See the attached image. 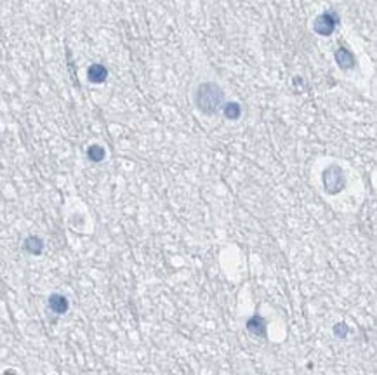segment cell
<instances>
[{"label":"cell","mask_w":377,"mask_h":375,"mask_svg":"<svg viewBox=\"0 0 377 375\" xmlns=\"http://www.w3.org/2000/svg\"><path fill=\"white\" fill-rule=\"evenodd\" d=\"M334 174H336V176H332V170L330 169L323 174L325 188H327V191L329 193H337L339 189H343V186H344L343 184V172H341V170L336 167Z\"/></svg>","instance_id":"cell-2"},{"label":"cell","mask_w":377,"mask_h":375,"mask_svg":"<svg viewBox=\"0 0 377 375\" xmlns=\"http://www.w3.org/2000/svg\"><path fill=\"white\" fill-rule=\"evenodd\" d=\"M334 27H336V21H334L329 14L320 16V18L317 19V23H315V30H317L320 35H330L334 30Z\"/></svg>","instance_id":"cell-4"},{"label":"cell","mask_w":377,"mask_h":375,"mask_svg":"<svg viewBox=\"0 0 377 375\" xmlns=\"http://www.w3.org/2000/svg\"><path fill=\"white\" fill-rule=\"evenodd\" d=\"M87 157L92 161H101L103 158H105V150H103L101 146H97V144H92V146L87 150Z\"/></svg>","instance_id":"cell-8"},{"label":"cell","mask_w":377,"mask_h":375,"mask_svg":"<svg viewBox=\"0 0 377 375\" xmlns=\"http://www.w3.org/2000/svg\"><path fill=\"white\" fill-rule=\"evenodd\" d=\"M336 59H337V63L341 64V68H344V70H348V68H351L353 64H355V59H353V56H351V54L348 53L346 49H337Z\"/></svg>","instance_id":"cell-7"},{"label":"cell","mask_w":377,"mask_h":375,"mask_svg":"<svg viewBox=\"0 0 377 375\" xmlns=\"http://www.w3.org/2000/svg\"><path fill=\"white\" fill-rule=\"evenodd\" d=\"M87 77H89L90 82L101 83L105 82L106 77H108V70H106L103 64H92V66L89 68V72H87Z\"/></svg>","instance_id":"cell-5"},{"label":"cell","mask_w":377,"mask_h":375,"mask_svg":"<svg viewBox=\"0 0 377 375\" xmlns=\"http://www.w3.org/2000/svg\"><path fill=\"white\" fill-rule=\"evenodd\" d=\"M224 111H226V116H228V118H233V120L240 116V108H238V105H235V103L226 106Z\"/></svg>","instance_id":"cell-9"},{"label":"cell","mask_w":377,"mask_h":375,"mask_svg":"<svg viewBox=\"0 0 377 375\" xmlns=\"http://www.w3.org/2000/svg\"><path fill=\"white\" fill-rule=\"evenodd\" d=\"M223 99H224L223 90H221L216 83H210V82L202 83V85L198 87L197 96H195L198 109L202 113H205V115L216 113L217 109L221 108V105H223Z\"/></svg>","instance_id":"cell-1"},{"label":"cell","mask_w":377,"mask_h":375,"mask_svg":"<svg viewBox=\"0 0 377 375\" xmlns=\"http://www.w3.org/2000/svg\"><path fill=\"white\" fill-rule=\"evenodd\" d=\"M49 308L58 315H63V313L68 311V299L61 294H53L49 297Z\"/></svg>","instance_id":"cell-3"},{"label":"cell","mask_w":377,"mask_h":375,"mask_svg":"<svg viewBox=\"0 0 377 375\" xmlns=\"http://www.w3.org/2000/svg\"><path fill=\"white\" fill-rule=\"evenodd\" d=\"M25 250L30 252V254L38 255L42 250H44V241H42L38 237H28L27 240H25Z\"/></svg>","instance_id":"cell-6"}]
</instances>
